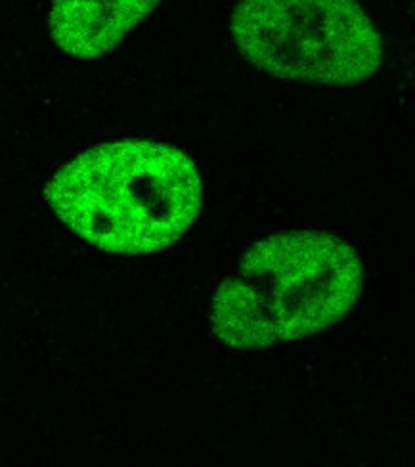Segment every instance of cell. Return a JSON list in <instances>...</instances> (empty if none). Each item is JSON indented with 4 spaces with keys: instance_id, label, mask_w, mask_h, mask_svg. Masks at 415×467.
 Masks as SVG:
<instances>
[{
    "instance_id": "cell-1",
    "label": "cell",
    "mask_w": 415,
    "mask_h": 467,
    "mask_svg": "<svg viewBox=\"0 0 415 467\" xmlns=\"http://www.w3.org/2000/svg\"><path fill=\"white\" fill-rule=\"evenodd\" d=\"M202 193L190 155L150 140L88 148L45 186L54 215L113 255H150L176 244L200 215Z\"/></svg>"
},
{
    "instance_id": "cell-2",
    "label": "cell",
    "mask_w": 415,
    "mask_h": 467,
    "mask_svg": "<svg viewBox=\"0 0 415 467\" xmlns=\"http://www.w3.org/2000/svg\"><path fill=\"white\" fill-rule=\"evenodd\" d=\"M364 268L345 240L289 232L256 242L211 301V329L232 348L295 341L339 322L362 294Z\"/></svg>"
},
{
    "instance_id": "cell-3",
    "label": "cell",
    "mask_w": 415,
    "mask_h": 467,
    "mask_svg": "<svg viewBox=\"0 0 415 467\" xmlns=\"http://www.w3.org/2000/svg\"><path fill=\"white\" fill-rule=\"evenodd\" d=\"M232 36L254 67L280 79L350 87L383 62V38L356 0H242Z\"/></svg>"
},
{
    "instance_id": "cell-4",
    "label": "cell",
    "mask_w": 415,
    "mask_h": 467,
    "mask_svg": "<svg viewBox=\"0 0 415 467\" xmlns=\"http://www.w3.org/2000/svg\"><path fill=\"white\" fill-rule=\"evenodd\" d=\"M157 5L160 0H52V41L77 60H96L121 45Z\"/></svg>"
}]
</instances>
